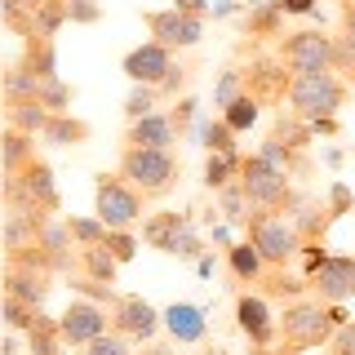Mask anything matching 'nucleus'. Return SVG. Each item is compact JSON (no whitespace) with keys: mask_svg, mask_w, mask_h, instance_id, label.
I'll return each instance as SVG.
<instances>
[{"mask_svg":"<svg viewBox=\"0 0 355 355\" xmlns=\"http://www.w3.org/2000/svg\"><path fill=\"white\" fill-rule=\"evenodd\" d=\"M36 98H40V103L49 107V111H53V116H62V111H71V98H76V89H71V85H62V80H44Z\"/></svg>","mask_w":355,"mask_h":355,"instance_id":"obj_40","label":"nucleus"},{"mask_svg":"<svg viewBox=\"0 0 355 355\" xmlns=\"http://www.w3.org/2000/svg\"><path fill=\"white\" fill-rule=\"evenodd\" d=\"M160 324H164V315L147 302V297H120V302H111V329H116L120 338H129V342L155 338Z\"/></svg>","mask_w":355,"mask_h":355,"instance_id":"obj_12","label":"nucleus"},{"mask_svg":"<svg viewBox=\"0 0 355 355\" xmlns=\"http://www.w3.org/2000/svg\"><path fill=\"white\" fill-rule=\"evenodd\" d=\"M62 22H71V14H67V0H44V5L36 9V36H58Z\"/></svg>","mask_w":355,"mask_h":355,"instance_id":"obj_35","label":"nucleus"},{"mask_svg":"<svg viewBox=\"0 0 355 355\" xmlns=\"http://www.w3.org/2000/svg\"><path fill=\"white\" fill-rule=\"evenodd\" d=\"M258 111H262L258 98H253V94H240L231 107H222V120H227V125L236 129V133H244V129H253V125H258Z\"/></svg>","mask_w":355,"mask_h":355,"instance_id":"obj_34","label":"nucleus"},{"mask_svg":"<svg viewBox=\"0 0 355 355\" xmlns=\"http://www.w3.org/2000/svg\"><path fill=\"white\" fill-rule=\"evenodd\" d=\"M333 71H342V80L355 85V40L351 36L333 40Z\"/></svg>","mask_w":355,"mask_h":355,"instance_id":"obj_43","label":"nucleus"},{"mask_svg":"<svg viewBox=\"0 0 355 355\" xmlns=\"http://www.w3.org/2000/svg\"><path fill=\"white\" fill-rule=\"evenodd\" d=\"M147 214V196L120 173H98L94 182V218H103L111 231H129L138 227Z\"/></svg>","mask_w":355,"mask_h":355,"instance_id":"obj_4","label":"nucleus"},{"mask_svg":"<svg viewBox=\"0 0 355 355\" xmlns=\"http://www.w3.org/2000/svg\"><path fill=\"white\" fill-rule=\"evenodd\" d=\"M53 111L40 103V98H5V125L9 129H22V133H36L44 138V129H49Z\"/></svg>","mask_w":355,"mask_h":355,"instance_id":"obj_18","label":"nucleus"},{"mask_svg":"<svg viewBox=\"0 0 355 355\" xmlns=\"http://www.w3.org/2000/svg\"><path fill=\"white\" fill-rule=\"evenodd\" d=\"M244 169V155H214L209 151V160H205V187L209 191H222V187H231L240 178Z\"/></svg>","mask_w":355,"mask_h":355,"instance_id":"obj_30","label":"nucleus"},{"mask_svg":"<svg viewBox=\"0 0 355 355\" xmlns=\"http://www.w3.org/2000/svg\"><path fill=\"white\" fill-rule=\"evenodd\" d=\"M288 218L297 222V231H302L306 244H324V231H329V222L338 218V214H333L329 205H297Z\"/></svg>","mask_w":355,"mask_h":355,"instance_id":"obj_26","label":"nucleus"},{"mask_svg":"<svg viewBox=\"0 0 355 355\" xmlns=\"http://www.w3.org/2000/svg\"><path fill=\"white\" fill-rule=\"evenodd\" d=\"M306 284L320 302H347L355 297V258H329L315 275H306Z\"/></svg>","mask_w":355,"mask_h":355,"instance_id":"obj_16","label":"nucleus"},{"mask_svg":"<svg viewBox=\"0 0 355 355\" xmlns=\"http://www.w3.org/2000/svg\"><path fill=\"white\" fill-rule=\"evenodd\" d=\"M31 160H36V133H22V129L5 125V138H0V164H5V173H22Z\"/></svg>","mask_w":355,"mask_h":355,"instance_id":"obj_20","label":"nucleus"},{"mask_svg":"<svg viewBox=\"0 0 355 355\" xmlns=\"http://www.w3.org/2000/svg\"><path fill=\"white\" fill-rule=\"evenodd\" d=\"M107 249L116 253V262H120V266H125V262H133V258H138V249H142V244L133 240L129 231H111V236H107Z\"/></svg>","mask_w":355,"mask_h":355,"instance_id":"obj_46","label":"nucleus"},{"mask_svg":"<svg viewBox=\"0 0 355 355\" xmlns=\"http://www.w3.org/2000/svg\"><path fill=\"white\" fill-rule=\"evenodd\" d=\"M58 329H62V342L67 347H89V342H98L103 333H111V315L98 302H89V297H76V302H67V311L58 315Z\"/></svg>","mask_w":355,"mask_h":355,"instance_id":"obj_9","label":"nucleus"},{"mask_svg":"<svg viewBox=\"0 0 355 355\" xmlns=\"http://www.w3.org/2000/svg\"><path fill=\"white\" fill-rule=\"evenodd\" d=\"M342 103H347V80L338 71H315V76H293V89H288V111L311 120L338 116Z\"/></svg>","mask_w":355,"mask_h":355,"instance_id":"obj_7","label":"nucleus"},{"mask_svg":"<svg viewBox=\"0 0 355 355\" xmlns=\"http://www.w3.org/2000/svg\"><path fill=\"white\" fill-rule=\"evenodd\" d=\"M173 9H187V14H205V0H173Z\"/></svg>","mask_w":355,"mask_h":355,"instance_id":"obj_55","label":"nucleus"},{"mask_svg":"<svg viewBox=\"0 0 355 355\" xmlns=\"http://www.w3.org/2000/svg\"><path fill=\"white\" fill-rule=\"evenodd\" d=\"M347 324L342 302H320V297H293L280 315V342L288 351H311L329 347L333 333Z\"/></svg>","mask_w":355,"mask_h":355,"instance_id":"obj_1","label":"nucleus"},{"mask_svg":"<svg viewBox=\"0 0 355 355\" xmlns=\"http://www.w3.org/2000/svg\"><path fill=\"white\" fill-rule=\"evenodd\" d=\"M89 133H94V129H89V120L71 116V111H62V116L49 120V129H44V142H49V147H85Z\"/></svg>","mask_w":355,"mask_h":355,"instance_id":"obj_23","label":"nucleus"},{"mask_svg":"<svg viewBox=\"0 0 355 355\" xmlns=\"http://www.w3.org/2000/svg\"><path fill=\"white\" fill-rule=\"evenodd\" d=\"M155 98H160V89L155 85H133L129 98H125V120H142L155 111Z\"/></svg>","mask_w":355,"mask_h":355,"instance_id":"obj_39","label":"nucleus"},{"mask_svg":"<svg viewBox=\"0 0 355 355\" xmlns=\"http://www.w3.org/2000/svg\"><path fill=\"white\" fill-rule=\"evenodd\" d=\"M151 40L169 44V49H191L205 36V14H187V9H155L147 14Z\"/></svg>","mask_w":355,"mask_h":355,"instance_id":"obj_10","label":"nucleus"},{"mask_svg":"<svg viewBox=\"0 0 355 355\" xmlns=\"http://www.w3.org/2000/svg\"><path fill=\"white\" fill-rule=\"evenodd\" d=\"M120 178H129L147 200H164L173 196L178 178H182V160L160 147H125L120 151Z\"/></svg>","mask_w":355,"mask_h":355,"instance_id":"obj_2","label":"nucleus"},{"mask_svg":"<svg viewBox=\"0 0 355 355\" xmlns=\"http://www.w3.org/2000/svg\"><path fill=\"white\" fill-rule=\"evenodd\" d=\"M187 227H191V218H187V214H169V209H164V214H151L147 222H142V240H147L151 249L173 253V240L182 236Z\"/></svg>","mask_w":355,"mask_h":355,"instance_id":"obj_19","label":"nucleus"},{"mask_svg":"<svg viewBox=\"0 0 355 355\" xmlns=\"http://www.w3.org/2000/svg\"><path fill=\"white\" fill-rule=\"evenodd\" d=\"M200 138H205V147L214 151V155H240V151H236V129H231L227 120L205 125V129H200Z\"/></svg>","mask_w":355,"mask_h":355,"instance_id":"obj_37","label":"nucleus"},{"mask_svg":"<svg viewBox=\"0 0 355 355\" xmlns=\"http://www.w3.org/2000/svg\"><path fill=\"white\" fill-rule=\"evenodd\" d=\"M236 324H240L244 338H249V347H271V342L280 338V320L271 315L266 297H258V293L236 297Z\"/></svg>","mask_w":355,"mask_h":355,"instance_id":"obj_14","label":"nucleus"},{"mask_svg":"<svg viewBox=\"0 0 355 355\" xmlns=\"http://www.w3.org/2000/svg\"><path fill=\"white\" fill-rule=\"evenodd\" d=\"M187 80H191V67L173 62V67H169V76H164V80L155 85V89H160V98H178V94L187 89Z\"/></svg>","mask_w":355,"mask_h":355,"instance_id":"obj_47","label":"nucleus"},{"mask_svg":"<svg viewBox=\"0 0 355 355\" xmlns=\"http://www.w3.org/2000/svg\"><path fill=\"white\" fill-rule=\"evenodd\" d=\"M80 253V275H89V280H103V284H116V253L107 249V244H89V249H76Z\"/></svg>","mask_w":355,"mask_h":355,"instance_id":"obj_27","label":"nucleus"},{"mask_svg":"<svg viewBox=\"0 0 355 355\" xmlns=\"http://www.w3.org/2000/svg\"><path fill=\"white\" fill-rule=\"evenodd\" d=\"M258 155H262L266 164H275L280 173H288V178L311 169V164H306V151H293V147H284V142H275V138H266L262 147H258Z\"/></svg>","mask_w":355,"mask_h":355,"instance_id":"obj_29","label":"nucleus"},{"mask_svg":"<svg viewBox=\"0 0 355 355\" xmlns=\"http://www.w3.org/2000/svg\"><path fill=\"white\" fill-rule=\"evenodd\" d=\"M311 129H315V133H324V138H333V133H338V116H324V120H311Z\"/></svg>","mask_w":355,"mask_h":355,"instance_id":"obj_54","label":"nucleus"},{"mask_svg":"<svg viewBox=\"0 0 355 355\" xmlns=\"http://www.w3.org/2000/svg\"><path fill=\"white\" fill-rule=\"evenodd\" d=\"M280 22H284V9L275 0H253L249 5V18H244V36H280Z\"/></svg>","mask_w":355,"mask_h":355,"instance_id":"obj_25","label":"nucleus"},{"mask_svg":"<svg viewBox=\"0 0 355 355\" xmlns=\"http://www.w3.org/2000/svg\"><path fill=\"white\" fill-rule=\"evenodd\" d=\"M67 14H71V22H98L103 9H98V0H67Z\"/></svg>","mask_w":355,"mask_h":355,"instance_id":"obj_49","label":"nucleus"},{"mask_svg":"<svg viewBox=\"0 0 355 355\" xmlns=\"http://www.w3.org/2000/svg\"><path fill=\"white\" fill-rule=\"evenodd\" d=\"M49 293H53V271L18 262V258H5V297H18V302L44 311V297Z\"/></svg>","mask_w":355,"mask_h":355,"instance_id":"obj_11","label":"nucleus"},{"mask_svg":"<svg viewBox=\"0 0 355 355\" xmlns=\"http://www.w3.org/2000/svg\"><path fill=\"white\" fill-rule=\"evenodd\" d=\"M5 205L31 218H53L62 209L58 182H53V169L44 155H36L22 173H5Z\"/></svg>","mask_w":355,"mask_h":355,"instance_id":"obj_3","label":"nucleus"},{"mask_svg":"<svg viewBox=\"0 0 355 355\" xmlns=\"http://www.w3.org/2000/svg\"><path fill=\"white\" fill-rule=\"evenodd\" d=\"M244 94V71H222V80L214 89V107H231Z\"/></svg>","mask_w":355,"mask_h":355,"instance_id":"obj_44","label":"nucleus"},{"mask_svg":"<svg viewBox=\"0 0 355 355\" xmlns=\"http://www.w3.org/2000/svg\"><path fill=\"white\" fill-rule=\"evenodd\" d=\"M205 355H227V351H205Z\"/></svg>","mask_w":355,"mask_h":355,"instance_id":"obj_58","label":"nucleus"},{"mask_svg":"<svg viewBox=\"0 0 355 355\" xmlns=\"http://www.w3.org/2000/svg\"><path fill=\"white\" fill-rule=\"evenodd\" d=\"M240 182H244L249 205L262 209V214H293V209L302 205V196L288 187V173H280L275 164H266L262 155H249V160H244Z\"/></svg>","mask_w":355,"mask_h":355,"instance_id":"obj_5","label":"nucleus"},{"mask_svg":"<svg viewBox=\"0 0 355 355\" xmlns=\"http://www.w3.org/2000/svg\"><path fill=\"white\" fill-rule=\"evenodd\" d=\"M262 293L266 297H302V288H311L306 280H288L284 271H275V266H266V275H262Z\"/></svg>","mask_w":355,"mask_h":355,"instance_id":"obj_38","label":"nucleus"},{"mask_svg":"<svg viewBox=\"0 0 355 355\" xmlns=\"http://www.w3.org/2000/svg\"><path fill=\"white\" fill-rule=\"evenodd\" d=\"M311 133H315V129H311L302 116H293V111H288V116H280V120L271 125V133H266V138L284 142V147H293V151H306V147H311Z\"/></svg>","mask_w":355,"mask_h":355,"instance_id":"obj_31","label":"nucleus"},{"mask_svg":"<svg viewBox=\"0 0 355 355\" xmlns=\"http://www.w3.org/2000/svg\"><path fill=\"white\" fill-rule=\"evenodd\" d=\"M40 85L44 80H36L22 62H9V71H5V98H36Z\"/></svg>","mask_w":355,"mask_h":355,"instance_id":"obj_36","label":"nucleus"},{"mask_svg":"<svg viewBox=\"0 0 355 355\" xmlns=\"http://www.w3.org/2000/svg\"><path fill=\"white\" fill-rule=\"evenodd\" d=\"M333 40L324 31H293L280 40L275 58H284V67L293 76H315V71H333Z\"/></svg>","mask_w":355,"mask_h":355,"instance_id":"obj_8","label":"nucleus"},{"mask_svg":"<svg viewBox=\"0 0 355 355\" xmlns=\"http://www.w3.org/2000/svg\"><path fill=\"white\" fill-rule=\"evenodd\" d=\"M222 200H218V205H222V214H227V222H231V227H249V196H244V182H240V178H236V182H231V187H222V191H218Z\"/></svg>","mask_w":355,"mask_h":355,"instance_id":"obj_32","label":"nucleus"},{"mask_svg":"<svg viewBox=\"0 0 355 355\" xmlns=\"http://www.w3.org/2000/svg\"><path fill=\"white\" fill-rule=\"evenodd\" d=\"M178 138H182V133H178L173 120L160 116V111H151V116H142V120H129V129H125V147H160V151H173Z\"/></svg>","mask_w":355,"mask_h":355,"instance_id":"obj_17","label":"nucleus"},{"mask_svg":"<svg viewBox=\"0 0 355 355\" xmlns=\"http://www.w3.org/2000/svg\"><path fill=\"white\" fill-rule=\"evenodd\" d=\"M284 14H315V0H275Z\"/></svg>","mask_w":355,"mask_h":355,"instance_id":"obj_53","label":"nucleus"},{"mask_svg":"<svg viewBox=\"0 0 355 355\" xmlns=\"http://www.w3.org/2000/svg\"><path fill=\"white\" fill-rule=\"evenodd\" d=\"M36 315H40L36 306L18 302V297H5V324H9V333H31V324H36Z\"/></svg>","mask_w":355,"mask_h":355,"instance_id":"obj_41","label":"nucleus"},{"mask_svg":"<svg viewBox=\"0 0 355 355\" xmlns=\"http://www.w3.org/2000/svg\"><path fill=\"white\" fill-rule=\"evenodd\" d=\"M27 347H31V355H62V329H58V320L53 315H36V324H31V333H27Z\"/></svg>","mask_w":355,"mask_h":355,"instance_id":"obj_28","label":"nucleus"},{"mask_svg":"<svg viewBox=\"0 0 355 355\" xmlns=\"http://www.w3.org/2000/svg\"><path fill=\"white\" fill-rule=\"evenodd\" d=\"M164 329L173 333V342H200L205 338V315H200L196 306H187V302H173L164 311Z\"/></svg>","mask_w":355,"mask_h":355,"instance_id":"obj_24","label":"nucleus"},{"mask_svg":"<svg viewBox=\"0 0 355 355\" xmlns=\"http://www.w3.org/2000/svg\"><path fill=\"white\" fill-rule=\"evenodd\" d=\"M22 67H27L36 80H58V49H53L49 36H27V49H22Z\"/></svg>","mask_w":355,"mask_h":355,"instance_id":"obj_21","label":"nucleus"},{"mask_svg":"<svg viewBox=\"0 0 355 355\" xmlns=\"http://www.w3.org/2000/svg\"><path fill=\"white\" fill-rule=\"evenodd\" d=\"M293 89V71L284 67V58H253L244 71V94H253L258 103H284Z\"/></svg>","mask_w":355,"mask_h":355,"instance_id":"obj_13","label":"nucleus"},{"mask_svg":"<svg viewBox=\"0 0 355 355\" xmlns=\"http://www.w3.org/2000/svg\"><path fill=\"white\" fill-rule=\"evenodd\" d=\"M196 107H200L196 98H182V103L173 107V116H169V120H173V129H178V133H187V125L196 120Z\"/></svg>","mask_w":355,"mask_h":355,"instance_id":"obj_51","label":"nucleus"},{"mask_svg":"<svg viewBox=\"0 0 355 355\" xmlns=\"http://www.w3.org/2000/svg\"><path fill=\"white\" fill-rule=\"evenodd\" d=\"M5 355H18V342L14 338H5Z\"/></svg>","mask_w":355,"mask_h":355,"instance_id":"obj_57","label":"nucleus"},{"mask_svg":"<svg viewBox=\"0 0 355 355\" xmlns=\"http://www.w3.org/2000/svg\"><path fill=\"white\" fill-rule=\"evenodd\" d=\"M244 231H249V240L258 244L262 262L275 266V271H284V266L306 249V240H302V231H297V222L284 218V214H262V209H258V214L249 218V227H244Z\"/></svg>","mask_w":355,"mask_h":355,"instance_id":"obj_6","label":"nucleus"},{"mask_svg":"<svg viewBox=\"0 0 355 355\" xmlns=\"http://www.w3.org/2000/svg\"><path fill=\"white\" fill-rule=\"evenodd\" d=\"M338 36H351L355 40V0H342V9H338Z\"/></svg>","mask_w":355,"mask_h":355,"instance_id":"obj_52","label":"nucleus"},{"mask_svg":"<svg viewBox=\"0 0 355 355\" xmlns=\"http://www.w3.org/2000/svg\"><path fill=\"white\" fill-rule=\"evenodd\" d=\"M169 67H173V49L160 40H147V44L125 53V76L133 85H160L169 76Z\"/></svg>","mask_w":355,"mask_h":355,"instance_id":"obj_15","label":"nucleus"},{"mask_svg":"<svg viewBox=\"0 0 355 355\" xmlns=\"http://www.w3.org/2000/svg\"><path fill=\"white\" fill-rule=\"evenodd\" d=\"M80 355H133V351H129V338H120V333L111 329V333H103L98 342L80 347Z\"/></svg>","mask_w":355,"mask_h":355,"instance_id":"obj_45","label":"nucleus"},{"mask_svg":"<svg viewBox=\"0 0 355 355\" xmlns=\"http://www.w3.org/2000/svg\"><path fill=\"white\" fill-rule=\"evenodd\" d=\"M249 355H297V351H288V347H280V351H271V347H253Z\"/></svg>","mask_w":355,"mask_h":355,"instance_id":"obj_56","label":"nucleus"},{"mask_svg":"<svg viewBox=\"0 0 355 355\" xmlns=\"http://www.w3.org/2000/svg\"><path fill=\"white\" fill-rule=\"evenodd\" d=\"M71 288H76L80 297H89V302H120V293H116L111 284H103V280H89V275H80V271L71 275Z\"/></svg>","mask_w":355,"mask_h":355,"instance_id":"obj_42","label":"nucleus"},{"mask_svg":"<svg viewBox=\"0 0 355 355\" xmlns=\"http://www.w3.org/2000/svg\"><path fill=\"white\" fill-rule=\"evenodd\" d=\"M67 231H71V240L80 244V249H89V244H107V236H111V227L103 218H76V214H67Z\"/></svg>","mask_w":355,"mask_h":355,"instance_id":"obj_33","label":"nucleus"},{"mask_svg":"<svg viewBox=\"0 0 355 355\" xmlns=\"http://www.w3.org/2000/svg\"><path fill=\"white\" fill-rule=\"evenodd\" d=\"M329 355H355V320H347L329 342Z\"/></svg>","mask_w":355,"mask_h":355,"instance_id":"obj_48","label":"nucleus"},{"mask_svg":"<svg viewBox=\"0 0 355 355\" xmlns=\"http://www.w3.org/2000/svg\"><path fill=\"white\" fill-rule=\"evenodd\" d=\"M227 266H231V275H236L240 284H258L262 275H266V262H262V253H258V244H253V240L231 244V249H227Z\"/></svg>","mask_w":355,"mask_h":355,"instance_id":"obj_22","label":"nucleus"},{"mask_svg":"<svg viewBox=\"0 0 355 355\" xmlns=\"http://www.w3.org/2000/svg\"><path fill=\"white\" fill-rule=\"evenodd\" d=\"M329 209H333V214H351V209H355V196H351V187H342V182H333L329 187Z\"/></svg>","mask_w":355,"mask_h":355,"instance_id":"obj_50","label":"nucleus"}]
</instances>
